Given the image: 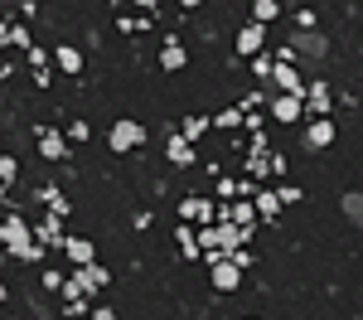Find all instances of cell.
Instances as JSON below:
<instances>
[{
    "mask_svg": "<svg viewBox=\"0 0 363 320\" xmlns=\"http://www.w3.org/2000/svg\"><path fill=\"white\" fill-rule=\"evenodd\" d=\"M34 145H39L44 160H68V155H73V141H68L63 131H54V126H39V131H34Z\"/></svg>",
    "mask_w": 363,
    "mask_h": 320,
    "instance_id": "6da1fadb",
    "label": "cell"
},
{
    "mask_svg": "<svg viewBox=\"0 0 363 320\" xmlns=\"http://www.w3.org/2000/svg\"><path fill=\"white\" fill-rule=\"evenodd\" d=\"M107 145L112 150H136V145H145V126L140 121H112V131H107Z\"/></svg>",
    "mask_w": 363,
    "mask_h": 320,
    "instance_id": "7a4b0ae2",
    "label": "cell"
},
{
    "mask_svg": "<svg viewBox=\"0 0 363 320\" xmlns=\"http://www.w3.org/2000/svg\"><path fill=\"white\" fill-rule=\"evenodd\" d=\"M179 219L184 224H218V204L213 199H199V194H189V199H179Z\"/></svg>",
    "mask_w": 363,
    "mask_h": 320,
    "instance_id": "3957f363",
    "label": "cell"
},
{
    "mask_svg": "<svg viewBox=\"0 0 363 320\" xmlns=\"http://www.w3.org/2000/svg\"><path fill=\"white\" fill-rule=\"evenodd\" d=\"M301 145H306V150H330V145H335V121H330V116H310Z\"/></svg>",
    "mask_w": 363,
    "mask_h": 320,
    "instance_id": "277c9868",
    "label": "cell"
},
{
    "mask_svg": "<svg viewBox=\"0 0 363 320\" xmlns=\"http://www.w3.org/2000/svg\"><path fill=\"white\" fill-rule=\"evenodd\" d=\"M165 160L174 165V170H194V165H199L194 141H184L179 131H169V141H165Z\"/></svg>",
    "mask_w": 363,
    "mask_h": 320,
    "instance_id": "5b68a950",
    "label": "cell"
},
{
    "mask_svg": "<svg viewBox=\"0 0 363 320\" xmlns=\"http://www.w3.org/2000/svg\"><path fill=\"white\" fill-rule=\"evenodd\" d=\"M233 49H238L242 58L267 54V25H257V20H252V25H242V29H238V44H233Z\"/></svg>",
    "mask_w": 363,
    "mask_h": 320,
    "instance_id": "8992f818",
    "label": "cell"
},
{
    "mask_svg": "<svg viewBox=\"0 0 363 320\" xmlns=\"http://www.w3.org/2000/svg\"><path fill=\"white\" fill-rule=\"evenodd\" d=\"M34 238V228H29L20 214H10V219H0V248L10 253V248H20V243H29Z\"/></svg>",
    "mask_w": 363,
    "mask_h": 320,
    "instance_id": "52a82bcc",
    "label": "cell"
},
{
    "mask_svg": "<svg viewBox=\"0 0 363 320\" xmlns=\"http://www.w3.org/2000/svg\"><path fill=\"white\" fill-rule=\"evenodd\" d=\"M301 116H306V97H291V92L272 97V121H301Z\"/></svg>",
    "mask_w": 363,
    "mask_h": 320,
    "instance_id": "ba28073f",
    "label": "cell"
},
{
    "mask_svg": "<svg viewBox=\"0 0 363 320\" xmlns=\"http://www.w3.org/2000/svg\"><path fill=\"white\" fill-rule=\"evenodd\" d=\"M242 287V267L233 258H218L213 262V291H238Z\"/></svg>",
    "mask_w": 363,
    "mask_h": 320,
    "instance_id": "9c48e42d",
    "label": "cell"
},
{
    "mask_svg": "<svg viewBox=\"0 0 363 320\" xmlns=\"http://www.w3.org/2000/svg\"><path fill=\"white\" fill-rule=\"evenodd\" d=\"M330 107H335L330 83H306V112L310 116H330Z\"/></svg>",
    "mask_w": 363,
    "mask_h": 320,
    "instance_id": "30bf717a",
    "label": "cell"
},
{
    "mask_svg": "<svg viewBox=\"0 0 363 320\" xmlns=\"http://www.w3.org/2000/svg\"><path fill=\"white\" fill-rule=\"evenodd\" d=\"M34 243H44V248H63V214L49 209V219H39V228H34Z\"/></svg>",
    "mask_w": 363,
    "mask_h": 320,
    "instance_id": "8fae6325",
    "label": "cell"
},
{
    "mask_svg": "<svg viewBox=\"0 0 363 320\" xmlns=\"http://www.w3.org/2000/svg\"><path fill=\"white\" fill-rule=\"evenodd\" d=\"M272 83L281 92H291V97H306V83H301V73L291 68V63H272Z\"/></svg>",
    "mask_w": 363,
    "mask_h": 320,
    "instance_id": "7c38bea8",
    "label": "cell"
},
{
    "mask_svg": "<svg viewBox=\"0 0 363 320\" xmlns=\"http://www.w3.org/2000/svg\"><path fill=\"white\" fill-rule=\"evenodd\" d=\"M184 63H189V49H184V44H179L174 34H169V39H165V49H160V68H165V73H179Z\"/></svg>",
    "mask_w": 363,
    "mask_h": 320,
    "instance_id": "4fadbf2b",
    "label": "cell"
},
{
    "mask_svg": "<svg viewBox=\"0 0 363 320\" xmlns=\"http://www.w3.org/2000/svg\"><path fill=\"white\" fill-rule=\"evenodd\" d=\"M63 253L73 267H87V262H97V248L87 243V238H63Z\"/></svg>",
    "mask_w": 363,
    "mask_h": 320,
    "instance_id": "5bb4252c",
    "label": "cell"
},
{
    "mask_svg": "<svg viewBox=\"0 0 363 320\" xmlns=\"http://www.w3.org/2000/svg\"><path fill=\"white\" fill-rule=\"evenodd\" d=\"M54 63L63 68V73H83V49H78V44H58Z\"/></svg>",
    "mask_w": 363,
    "mask_h": 320,
    "instance_id": "9a60e30c",
    "label": "cell"
},
{
    "mask_svg": "<svg viewBox=\"0 0 363 320\" xmlns=\"http://www.w3.org/2000/svg\"><path fill=\"white\" fill-rule=\"evenodd\" d=\"M339 209H344V219H349L354 228H363V194H354V189H349V194L339 199Z\"/></svg>",
    "mask_w": 363,
    "mask_h": 320,
    "instance_id": "2e32d148",
    "label": "cell"
},
{
    "mask_svg": "<svg viewBox=\"0 0 363 320\" xmlns=\"http://www.w3.org/2000/svg\"><path fill=\"white\" fill-rule=\"evenodd\" d=\"M78 272H83L87 291H102L107 282H112V272H107V267H97V262H87V267H78Z\"/></svg>",
    "mask_w": 363,
    "mask_h": 320,
    "instance_id": "e0dca14e",
    "label": "cell"
},
{
    "mask_svg": "<svg viewBox=\"0 0 363 320\" xmlns=\"http://www.w3.org/2000/svg\"><path fill=\"white\" fill-rule=\"evenodd\" d=\"M262 219H277L281 214V199H277V189H257V204H252Z\"/></svg>",
    "mask_w": 363,
    "mask_h": 320,
    "instance_id": "ac0fdd59",
    "label": "cell"
},
{
    "mask_svg": "<svg viewBox=\"0 0 363 320\" xmlns=\"http://www.w3.org/2000/svg\"><path fill=\"white\" fill-rule=\"evenodd\" d=\"M208 126H213L208 116H184V121H179V136H184V141H199V136H203Z\"/></svg>",
    "mask_w": 363,
    "mask_h": 320,
    "instance_id": "d6986e66",
    "label": "cell"
},
{
    "mask_svg": "<svg viewBox=\"0 0 363 320\" xmlns=\"http://www.w3.org/2000/svg\"><path fill=\"white\" fill-rule=\"evenodd\" d=\"M277 15H281L277 0H252V20H257V25H272Z\"/></svg>",
    "mask_w": 363,
    "mask_h": 320,
    "instance_id": "ffe728a7",
    "label": "cell"
},
{
    "mask_svg": "<svg viewBox=\"0 0 363 320\" xmlns=\"http://www.w3.org/2000/svg\"><path fill=\"white\" fill-rule=\"evenodd\" d=\"M10 258H15V262H39V258H44V243L29 238V243H20V248H10Z\"/></svg>",
    "mask_w": 363,
    "mask_h": 320,
    "instance_id": "44dd1931",
    "label": "cell"
},
{
    "mask_svg": "<svg viewBox=\"0 0 363 320\" xmlns=\"http://www.w3.org/2000/svg\"><path fill=\"white\" fill-rule=\"evenodd\" d=\"M174 238H179V258H199V238H194V228H189V224L174 233Z\"/></svg>",
    "mask_w": 363,
    "mask_h": 320,
    "instance_id": "7402d4cb",
    "label": "cell"
},
{
    "mask_svg": "<svg viewBox=\"0 0 363 320\" xmlns=\"http://www.w3.org/2000/svg\"><path fill=\"white\" fill-rule=\"evenodd\" d=\"M63 296H68V301H83V296H87V282H83V272H73V277H63Z\"/></svg>",
    "mask_w": 363,
    "mask_h": 320,
    "instance_id": "603a6c76",
    "label": "cell"
},
{
    "mask_svg": "<svg viewBox=\"0 0 363 320\" xmlns=\"http://www.w3.org/2000/svg\"><path fill=\"white\" fill-rule=\"evenodd\" d=\"M213 126H223V131H233V126H242V107H228V112H218V116H208Z\"/></svg>",
    "mask_w": 363,
    "mask_h": 320,
    "instance_id": "cb8c5ba5",
    "label": "cell"
},
{
    "mask_svg": "<svg viewBox=\"0 0 363 320\" xmlns=\"http://www.w3.org/2000/svg\"><path fill=\"white\" fill-rule=\"evenodd\" d=\"M5 44H15V49H29V29H25V25H5Z\"/></svg>",
    "mask_w": 363,
    "mask_h": 320,
    "instance_id": "d4e9b609",
    "label": "cell"
},
{
    "mask_svg": "<svg viewBox=\"0 0 363 320\" xmlns=\"http://www.w3.org/2000/svg\"><path fill=\"white\" fill-rule=\"evenodd\" d=\"M272 63H277L272 54H257L252 58V73H257V78H272Z\"/></svg>",
    "mask_w": 363,
    "mask_h": 320,
    "instance_id": "484cf974",
    "label": "cell"
},
{
    "mask_svg": "<svg viewBox=\"0 0 363 320\" xmlns=\"http://www.w3.org/2000/svg\"><path fill=\"white\" fill-rule=\"evenodd\" d=\"M63 136H68V141H87L92 131H87V121H68V126H63Z\"/></svg>",
    "mask_w": 363,
    "mask_h": 320,
    "instance_id": "4316f807",
    "label": "cell"
},
{
    "mask_svg": "<svg viewBox=\"0 0 363 320\" xmlns=\"http://www.w3.org/2000/svg\"><path fill=\"white\" fill-rule=\"evenodd\" d=\"M15 175H20V165L10 155H0V184H15Z\"/></svg>",
    "mask_w": 363,
    "mask_h": 320,
    "instance_id": "83f0119b",
    "label": "cell"
},
{
    "mask_svg": "<svg viewBox=\"0 0 363 320\" xmlns=\"http://www.w3.org/2000/svg\"><path fill=\"white\" fill-rule=\"evenodd\" d=\"M29 68H34V73H39V68H49V54H44V49H34V44H29Z\"/></svg>",
    "mask_w": 363,
    "mask_h": 320,
    "instance_id": "f1b7e54d",
    "label": "cell"
},
{
    "mask_svg": "<svg viewBox=\"0 0 363 320\" xmlns=\"http://www.w3.org/2000/svg\"><path fill=\"white\" fill-rule=\"evenodd\" d=\"M44 291H63V272L49 267V272H44Z\"/></svg>",
    "mask_w": 363,
    "mask_h": 320,
    "instance_id": "f546056e",
    "label": "cell"
},
{
    "mask_svg": "<svg viewBox=\"0 0 363 320\" xmlns=\"http://www.w3.org/2000/svg\"><path fill=\"white\" fill-rule=\"evenodd\" d=\"M218 199H238V184H233L228 175H223V180H218Z\"/></svg>",
    "mask_w": 363,
    "mask_h": 320,
    "instance_id": "4dcf8cb0",
    "label": "cell"
},
{
    "mask_svg": "<svg viewBox=\"0 0 363 320\" xmlns=\"http://www.w3.org/2000/svg\"><path fill=\"white\" fill-rule=\"evenodd\" d=\"M277 199H281V204H296V199H301V189H296V184H281Z\"/></svg>",
    "mask_w": 363,
    "mask_h": 320,
    "instance_id": "1f68e13d",
    "label": "cell"
},
{
    "mask_svg": "<svg viewBox=\"0 0 363 320\" xmlns=\"http://www.w3.org/2000/svg\"><path fill=\"white\" fill-rule=\"evenodd\" d=\"M233 262H238V267H242V272H247V267H252V253H247V243H242V248H238V253H233Z\"/></svg>",
    "mask_w": 363,
    "mask_h": 320,
    "instance_id": "d6a6232c",
    "label": "cell"
},
{
    "mask_svg": "<svg viewBox=\"0 0 363 320\" xmlns=\"http://www.w3.org/2000/svg\"><path fill=\"white\" fill-rule=\"evenodd\" d=\"M131 5H136L140 15H155V5H160V0H131Z\"/></svg>",
    "mask_w": 363,
    "mask_h": 320,
    "instance_id": "836d02e7",
    "label": "cell"
},
{
    "mask_svg": "<svg viewBox=\"0 0 363 320\" xmlns=\"http://www.w3.org/2000/svg\"><path fill=\"white\" fill-rule=\"evenodd\" d=\"M87 320H116V311H107V306H97V311H92Z\"/></svg>",
    "mask_w": 363,
    "mask_h": 320,
    "instance_id": "e575fe53",
    "label": "cell"
},
{
    "mask_svg": "<svg viewBox=\"0 0 363 320\" xmlns=\"http://www.w3.org/2000/svg\"><path fill=\"white\" fill-rule=\"evenodd\" d=\"M174 5H179V10H199L203 0H174Z\"/></svg>",
    "mask_w": 363,
    "mask_h": 320,
    "instance_id": "d590c367",
    "label": "cell"
},
{
    "mask_svg": "<svg viewBox=\"0 0 363 320\" xmlns=\"http://www.w3.org/2000/svg\"><path fill=\"white\" fill-rule=\"evenodd\" d=\"M0 204H10V184H0Z\"/></svg>",
    "mask_w": 363,
    "mask_h": 320,
    "instance_id": "8d00e7d4",
    "label": "cell"
},
{
    "mask_svg": "<svg viewBox=\"0 0 363 320\" xmlns=\"http://www.w3.org/2000/svg\"><path fill=\"white\" fill-rule=\"evenodd\" d=\"M5 296H10V291H5V282H0V306H5Z\"/></svg>",
    "mask_w": 363,
    "mask_h": 320,
    "instance_id": "74e56055",
    "label": "cell"
}]
</instances>
